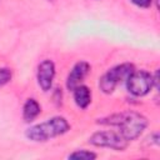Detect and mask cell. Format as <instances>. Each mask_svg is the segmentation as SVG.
Listing matches in <instances>:
<instances>
[{
	"label": "cell",
	"instance_id": "8fae6325",
	"mask_svg": "<svg viewBox=\"0 0 160 160\" xmlns=\"http://www.w3.org/2000/svg\"><path fill=\"white\" fill-rule=\"evenodd\" d=\"M11 80V71L8 68H0V86L8 84Z\"/></svg>",
	"mask_w": 160,
	"mask_h": 160
},
{
	"label": "cell",
	"instance_id": "277c9868",
	"mask_svg": "<svg viewBox=\"0 0 160 160\" xmlns=\"http://www.w3.org/2000/svg\"><path fill=\"white\" fill-rule=\"evenodd\" d=\"M89 142L98 148H109L118 151L125 150L129 145V141L125 140L119 131L114 130L96 131L89 138Z\"/></svg>",
	"mask_w": 160,
	"mask_h": 160
},
{
	"label": "cell",
	"instance_id": "52a82bcc",
	"mask_svg": "<svg viewBox=\"0 0 160 160\" xmlns=\"http://www.w3.org/2000/svg\"><path fill=\"white\" fill-rule=\"evenodd\" d=\"M89 72H90L89 62H86V61H78L72 66L71 71L68 75V79H66V88H68V90L72 91L76 86L81 85L82 80L86 78V75Z\"/></svg>",
	"mask_w": 160,
	"mask_h": 160
},
{
	"label": "cell",
	"instance_id": "3957f363",
	"mask_svg": "<svg viewBox=\"0 0 160 160\" xmlns=\"http://www.w3.org/2000/svg\"><path fill=\"white\" fill-rule=\"evenodd\" d=\"M134 70H135V66L130 62H124L114 66L100 78L99 80L100 90L105 94H111L120 82L126 81V79Z\"/></svg>",
	"mask_w": 160,
	"mask_h": 160
},
{
	"label": "cell",
	"instance_id": "7a4b0ae2",
	"mask_svg": "<svg viewBox=\"0 0 160 160\" xmlns=\"http://www.w3.org/2000/svg\"><path fill=\"white\" fill-rule=\"evenodd\" d=\"M70 130V124L62 116H54L48 119L44 122L36 124L29 128L25 132V136L35 142H44L52 138L60 136Z\"/></svg>",
	"mask_w": 160,
	"mask_h": 160
},
{
	"label": "cell",
	"instance_id": "8992f818",
	"mask_svg": "<svg viewBox=\"0 0 160 160\" xmlns=\"http://www.w3.org/2000/svg\"><path fill=\"white\" fill-rule=\"evenodd\" d=\"M38 84L42 89V91H49L52 86V81L55 78V64L51 60H44L38 66Z\"/></svg>",
	"mask_w": 160,
	"mask_h": 160
},
{
	"label": "cell",
	"instance_id": "5b68a950",
	"mask_svg": "<svg viewBox=\"0 0 160 160\" xmlns=\"http://www.w3.org/2000/svg\"><path fill=\"white\" fill-rule=\"evenodd\" d=\"M126 88L134 96H145L154 88L152 75L145 70H134L126 79Z\"/></svg>",
	"mask_w": 160,
	"mask_h": 160
},
{
	"label": "cell",
	"instance_id": "6da1fadb",
	"mask_svg": "<svg viewBox=\"0 0 160 160\" xmlns=\"http://www.w3.org/2000/svg\"><path fill=\"white\" fill-rule=\"evenodd\" d=\"M98 124L116 128L118 131L121 134V136L130 142V141L138 139L142 134V131L146 129L149 121L142 114H140L138 111L128 110V111L116 112V114L109 115L106 118L99 119Z\"/></svg>",
	"mask_w": 160,
	"mask_h": 160
},
{
	"label": "cell",
	"instance_id": "9c48e42d",
	"mask_svg": "<svg viewBox=\"0 0 160 160\" xmlns=\"http://www.w3.org/2000/svg\"><path fill=\"white\" fill-rule=\"evenodd\" d=\"M41 112V106L35 99H28L22 106V119L26 122L35 120Z\"/></svg>",
	"mask_w": 160,
	"mask_h": 160
},
{
	"label": "cell",
	"instance_id": "30bf717a",
	"mask_svg": "<svg viewBox=\"0 0 160 160\" xmlns=\"http://www.w3.org/2000/svg\"><path fill=\"white\" fill-rule=\"evenodd\" d=\"M69 159H76V160H94L96 159V154L89 150H76L74 152H71L69 156Z\"/></svg>",
	"mask_w": 160,
	"mask_h": 160
},
{
	"label": "cell",
	"instance_id": "ba28073f",
	"mask_svg": "<svg viewBox=\"0 0 160 160\" xmlns=\"http://www.w3.org/2000/svg\"><path fill=\"white\" fill-rule=\"evenodd\" d=\"M72 92H74L75 104L80 109H86L90 105V102H91V91L88 86L79 85L72 90Z\"/></svg>",
	"mask_w": 160,
	"mask_h": 160
},
{
	"label": "cell",
	"instance_id": "7c38bea8",
	"mask_svg": "<svg viewBox=\"0 0 160 160\" xmlns=\"http://www.w3.org/2000/svg\"><path fill=\"white\" fill-rule=\"evenodd\" d=\"M131 2L134 5H136L138 8H141V9H148L151 6V2L152 0H131Z\"/></svg>",
	"mask_w": 160,
	"mask_h": 160
}]
</instances>
